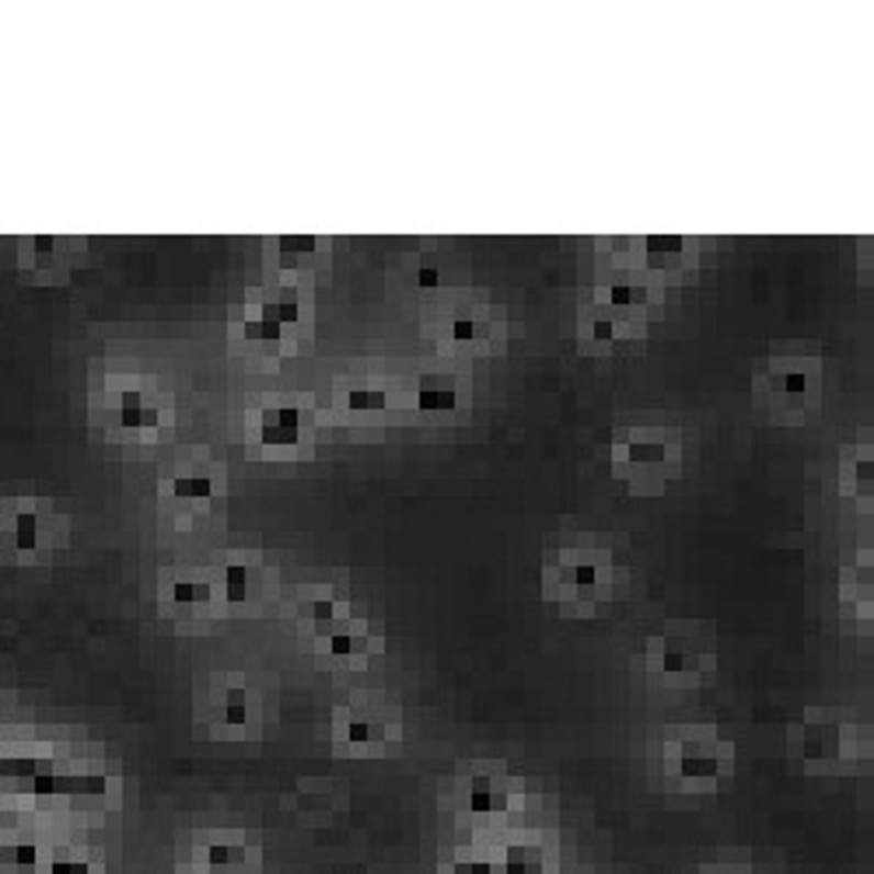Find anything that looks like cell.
<instances>
[{
	"label": "cell",
	"mask_w": 874,
	"mask_h": 874,
	"mask_svg": "<svg viewBox=\"0 0 874 874\" xmlns=\"http://www.w3.org/2000/svg\"><path fill=\"white\" fill-rule=\"evenodd\" d=\"M542 850L539 847H528V843H515L504 850V861H501V871L504 874H542Z\"/></svg>",
	"instance_id": "obj_28"
},
{
	"label": "cell",
	"mask_w": 874,
	"mask_h": 874,
	"mask_svg": "<svg viewBox=\"0 0 874 874\" xmlns=\"http://www.w3.org/2000/svg\"><path fill=\"white\" fill-rule=\"evenodd\" d=\"M88 413L109 441L158 445L172 434L176 399L155 371L112 368L94 378Z\"/></svg>",
	"instance_id": "obj_1"
},
{
	"label": "cell",
	"mask_w": 874,
	"mask_h": 874,
	"mask_svg": "<svg viewBox=\"0 0 874 874\" xmlns=\"http://www.w3.org/2000/svg\"><path fill=\"white\" fill-rule=\"evenodd\" d=\"M333 410L347 427H378L392 410V385L374 371L344 374L333 385Z\"/></svg>",
	"instance_id": "obj_13"
},
{
	"label": "cell",
	"mask_w": 874,
	"mask_h": 874,
	"mask_svg": "<svg viewBox=\"0 0 874 874\" xmlns=\"http://www.w3.org/2000/svg\"><path fill=\"white\" fill-rule=\"evenodd\" d=\"M245 445L259 462H301L315 451V403L305 392H266L245 410Z\"/></svg>",
	"instance_id": "obj_5"
},
{
	"label": "cell",
	"mask_w": 874,
	"mask_h": 874,
	"mask_svg": "<svg viewBox=\"0 0 874 874\" xmlns=\"http://www.w3.org/2000/svg\"><path fill=\"white\" fill-rule=\"evenodd\" d=\"M224 483H227V472L224 466L214 459L211 451H182L172 472L161 480V497L172 501V515H179V522L186 525V515L189 511H206L211 507L221 493H224Z\"/></svg>",
	"instance_id": "obj_11"
},
{
	"label": "cell",
	"mask_w": 874,
	"mask_h": 874,
	"mask_svg": "<svg viewBox=\"0 0 874 874\" xmlns=\"http://www.w3.org/2000/svg\"><path fill=\"white\" fill-rule=\"evenodd\" d=\"M616 587V560L609 546L595 542V536H574L567 542L549 546L546 553V592L549 598L567 602H602Z\"/></svg>",
	"instance_id": "obj_7"
},
{
	"label": "cell",
	"mask_w": 874,
	"mask_h": 874,
	"mask_svg": "<svg viewBox=\"0 0 874 874\" xmlns=\"http://www.w3.org/2000/svg\"><path fill=\"white\" fill-rule=\"evenodd\" d=\"M797 752L805 763H836L843 752V731L829 725V720H808L797 731Z\"/></svg>",
	"instance_id": "obj_23"
},
{
	"label": "cell",
	"mask_w": 874,
	"mask_h": 874,
	"mask_svg": "<svg viewBox=\"0 0 874 874\" xmlns=\"http://www.w3.org/2000/svg\"><path fill=\"white\" fill-rule=\"evenodd\" d=\"M0 531L22 553H40L56 542V515L40 501H11L0 507Z\"/></svg>",
	"instance_id": "obj_20"
},
{
	"label": "cell",
	"mask_w": 874,
	"mask_h": 874,
	"mask_svg": "<svg viewBox=\"0 0 874 874\" xmlns=\"http://www.w3.org/2000/svg\"><path fill=\"white\" fill-rule=\"evenodd\" d=\"M259 728V699L242 675H217L214 682V731L221 738H249Z\"/></svg>",
	"instance_id": "obj_18"
},
{
	"label": "cell",
	"mask_w": 874,
	"mask_h": 874,
	"mask_svg": "<svg viewBox=\"0 0 874 874\" xmlns=\"http://www.w3.org/2000/svg\"><path fill=\"white\" fill-rule=\"evenodd\" d=\"M466 280L469 277H466L462 259L451 256L448 249H437V245H427V249L406 256L403 270H399V283H403V294L424 301L427 309L441 305V301L469 294Z\"/></svg>",
	"instance_id": "obj_12"
},
{
	"label": "cell",
	"mask_w": 874,
	"mask_h": 874,
	"mask_svg": "<svg viewBox=\"0 0 874 874\" xmlns=\"http://www.w3.org/2000/svg\"><path fill=\"white\" fill-rule=\"evenodd\" d=\"M49 874H88L85 861H53Z\"/></svg>",
	"instance_id": "obj_32"
},
{
	"label": "cell",
	"mask_w": 874,
	"mask_h": 874,
	"mask_svg": "<svg viewBox=\"0 0 874 874\" xmlns=\"http://www.w3.org/2000/svg\"><path fill=\"white\" fill-rule=\"evenodd\" d=\"M85 242L70 235H25L18 238V266L35 283H64L74 262L81 259Z\"/></svg>",
	"instance_id": "obj_15"
},
{
	"label": "cell",
	"mask_w": 874,
	"mask_h": 874,
	"mask_svg": "<svg viewBox=\"0 0 874 874\" xmlns=\"http://www.w3.org/2000/svg\"><path fill=\"white\" fill-rule=\"evenodd\" d=\"M333 242L326 235H270L262 242L266 277L280 280H312L329 266Z\"/></svg>",
	"instance_id": "obj_14"
},
{
	"label": "cell",
	"mask_w": 874,
	"mask_h": 874,
	"mask_svg": "<svg viewBox=\"0 0 874 874\" xmlns=\"http://www.w3.org/2000/svg\"><path fill=\"white\" fill-rule=\"evenodd\" d=\"M318 643L326 648L336 661H357V658H365L368 654V623H360V619H344L339 626H333L329 634H322Z\"/></svg>",
	"instance_id": "obj_24"
},
{
	"label": "cell",
	"mask_w": 874,
	"mask_h": 874,
	"mask_svg": "<svg viewBox=\"0 0 874 874\" xmlns=\"http://www.w3.org/2000/svg\"><path fill=\"white\" fill-rule=\"evenodd\" d=\"M0 728H4V725H0Z\"/></svg>",
	"instance_id": "obj_34"
},
{
	"label": "cell",
	"mask_w": 874,
	"mask_h": 874,
	"mask_svg": "<svg viewBox=\"0 0 874 874\" xmlns=\"http://www.w3.org/2000/svg\"><path fill=\"white\" fill-rule=\"evenodd\" d=\"M206 864L214 874H238L245 867V843L238 832H214L206 843Z\"/></svg>",
	"instance_id": "obj_25"
},
{
	"label": "cell",
	"mask_w": 874,
	"mask_h": 874,
	"mask_svg": "<svg viewBox=\"0 0 874 874\" xmlns=\"http://www.w3.org/2000/svg\"><path fill=\"white\" fill-rule=\"evenodd\" d=\"M613 477L634 493H661L682 477V434L661 413L623 416L613 434Z\"/></svg>",
	"instance_id": "obj_3"
},
{
	"label": "cell",
	"mask_w": 874,
	"mask_h": 874,
	"mask_svg": "<svg viewBox=\"0 0 874 874\" xmlns=\"http://www.w3.org/2000/svg\"><path fill=\"white\" fill-rule=\"evenodd\" d=\"M35 861H40V853H35L32 843L0 847V867H4L8 874H35Z\"/></svg>",
	"instance_id": "obj_30"
},
{
	"label": "cell",
	"mask_w": 874,
	"mask_h": 874,
	"mask_svg": "<svg viewBox=\"0 0 874 874\" xmlns=\"http://www.w3.org/2000/svg\"><path fill=\"white\" fill-rule=\"evenodd\" d=\"M731 742H725L714 728H675L664 742V763L682 784L710 787L731 773Z\"/></svg>",
	"instance_id": "obj_10"
},
{
	"label": "cell",
	"mask_w": 874,
	"mask_h": 874,
	"mask_svg": "<svg viewBox=\"0 0 874 874\" xmlns=\"http://www.w3.org/2000/svg\"><path fill=\"white\" fill-rule=\"evenodd\" d=\"M43 770H49V759H32V755H11L0 759V776L11 784H18L22 791H29V784L40 776Z\"/></svg>",
	"instance_id": "obj_27"
},
{
	"label": "cell",
	"mask_w": 874,
	"mask_h": 874,
	"mask_svg": "<svg viewBox=\"0 0 874 874\" xmlns=\"http://www.w3.org/2000/svg\"><path fill=\"white\" fill-rule=\"evenodd\" d=\"M262 592V567L256 557L249 553H238V557H227L224 567H221V595L224 602L232 605H242L249 602Z\"/></svg>",
	"instance_id": "obj_21"
},
{
	"label": "cell",
	"mask_w": 874,
	"mask_h": 874,
	"mask_svg": "<svg viewBox=\"0 0 874 874\" xmlns=\"http://www.w3.org/2000/svg\"><path fill=\"white\" fill-rule=\"evenodd\" d=\"M217 595V587L206 581V578H176L172 584H168V598H172L176 609H211V602Z\"/></svg>",
	"instance_id": "obj_26"
},
{
	"label": "cell",
	"mask_w": 874,
	"mask_h": 874,
	"mask_svg": "<svg viewBox=\"0 0 874 874\" xmlns=\"http://www.w3.org/2000/svg\"><path fill=\"white\" fill-rule=\"evenodd\" d=\"M410 406L427 421H455L469 410V382L459 371H424L413 382Z\"/></svg>",
	"instance_id": "obj_17"
},
{
	"label": "cell",
	"mask_w": 874,
	"mask_h": 874,
	"mask_svg": "<svg viewBox=\"0 0 874 874\" xmlns=\"http://www.w3.org/2000/svg\"><path fill=\"white\" fill-rule=\"evenodd\" d=\"M843 462L850 466V490L871 497V483H874V462H871V448H853L843 455Z\"/></svg>",
	"instance_id": "obj_29"
},
{
	"label": "cell",
	"mask_w": 874,
	"mask_h": 874,
	"mask_svg": "<svg viewBox=\"0 0 874 874\" xmlns=\"http://www.w3.org/2000/svg\"><path fill=\"white\" fill-rule=\"evenodd\" d=\"M399 735V710L382 693H357L347 703L344 738L357 749H378Z\"/></svg>",
	"instance_id": "obj_16"
},
{
	"label": "cell",
	"mask_w": 874,
	"mask_h": 874,
	"mask_svg": "<svg viewBox=\"0 0 874 874\" xmlns=\"http://www.w3.org/2000/svg\"><path fill=\"white\" fill-rule=\"evenodd\" d=\"M707 874H746V871H735V867H717V871H707Z\"/></svg>",
	"instance_id": "obj_33"
},
{
	"label": "cell",
	"mask_w": 874,
	"mask_h": 874,
	"mask_svg": "<svg viewBox=\"0 0 874 874\" xmlns=\"http://www.w3.org/2000/svg\"><path fill=\"white\" fill-rule=\"evenodd\" d=\"M451 874H497L486 861H459L451 867Z\"/></svg>",
	"instance_id": "obj_31"
},
{
	"label": "cell",
	"mask_w": 874,
	"mask_h": 874,
	"mask_svg": "<svg viewBox=\"0 0 874 874\" xmlns=\"http://www.w3.org/2000/svg\"><path fill=\"white\" fill-rule=\"evenodd\" d=\"M699 242L686 238V235H637L626 238V253H630L634 262H640L643 270H651L658 277H672L679 280L682 273L696 266V253Z\"/></svg>",
	"instance_id": "obj_19"
},
{
	"label": "cell",
	"mask_w": 874,
	"mask_h": 874,
	"mask_svg": "<svg viewBox=\"0 0 874 874\" xmlns=\"http://www.w3.org/2000/svg\"><path fill=\"white\" fill-rule=\"evenodd\" d=\"M315 301L305 280L266 277L259 288L245 294L232 318V344L253 357H294L312 347Z\"/></svg>",
	"instance_id": "obj_2"
},
{
	"label": "cell",
	"mask_w": 874,
	"mask_h": 874,
	"mask_svg": "<svg viewBox=\"0 0 874 874\" xmlns=\"http://www.w3.org/2000/svg\"><path fill=\"white\" fill-rule=\"evenodd\" d=\"M648 315L587 298L578 309V350L584 357H634L648 347Z\"/></svg>",
	"instance_id": "obj_9"
},
{
	"label": "cell",
	"mask_w": 874,
	"mask_h": 874,
	"mask_svg": "<svg viewBox=\"0 0 874 874\" xmlns=\"http://www.w3.org/2000/svg\"><path fill=\"white\" fill-rule=\"evenodd\" d=\"M654 672L672 686H696L717 669V640L710 623H672L651 640Z\"/></svg>",
	"instance_id": "obj_8"
},
{
	"label": "cell",
	"mask_w": 874,
	"mask_h": 874,
	"mask_svg": "<svg viewBox=\"0 0 874 874\" xmlns=\"http://www.w3.org/2000/svg\"><path fill=\"white\" fill-rule=\"evenodd\" d=\"M466 802L477 815H501L511 805L507 781L497 770H477L466 784Z\"/></svg>",
	"instance_id": "obj_22"
},
{
	"label": "cell",
	"mask_w": 874,
	"mask_h": 874,
	"mask_svg": "<svg viewBox=\"0 0 874 874\" xmlns=\"http://www.w3.org/2000/svg\"><path fill=\"white\" fill-rule=\"evenodd\" d=\"M755 406L773 424H805L822 410V354L815 344H776L752 378Z\"/></svg>",
	"instance_id": "obj_4"
},
{
	"label": "cell",
	"mask_w": 874,
	"mask_h": 874,
	"mask_svg": "<svg viewBox=\"0 0 874 874\" xmlns=\"http://www.w3.org/2000/svg\"><path fill=\"white\" fill-rule=\"evenodd\" d=\"M427 339L451 360H483L497 357L507 347V318L497 305L472 294L441 301L427 309Z\"/></svg>",
	"instance_id": "obj_6"
}]
</instances>
